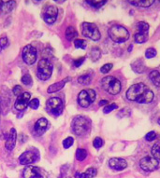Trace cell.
<instances>
[{"label":"cell","instance_id":"cell-1","mask_svg":"<svg viewBox=\"0 0 160 178\" xmlns=\"http://www.w3.org/2000/svg\"><path fill=\"white\" fill-rule=\"evenodd\" d=\"M127 98L139 104H150L154 100V92L145 84L137 83L127 91Z\"/></svg>","mask_w":160,"mask_h":178},{"label":"cell","instance_id":"cell-2","mask_svg":"<svg viewBox=\"0 0 160 178\" xmlns=\"http://www.w3.org/2000/svg\"><path fill=\"white\" fill-rule=\"evenodd\" d=\"M91 120L84 116H77L73 119L71 123V128L73 133L78 136L85 135L91 129Z\"/></svg>","mask_w":160,"mask_h":178},{"label":"cell","instance_id":"cell-3","mask_svg":"<svg viewBox=\"0 0 160 178\" xmlns=\"http://www.w3.org/2000/svg\"><path fill=\"white\" fill-rule=\"evenodd\" d=\"M101 86L105 91L112 95H116L121 91L122 85L119 79L114 77L108 76L101 79Z\"/></svg>","mask_w":160,"mask_h":178},{"label":"cell","instance_id":"cell-4","mask_svg":"<svg viewBox=\"0 0 160 178\" xmlns=\"http://www.w3.org/2000/svg\"><path fill=\"white\" fill-rule=\"evenodd\" d=\"M110 38L116 43L126 42L129 38V32L122 25H113L109 29Z\"/></svg>","mask_w":160,"mask_h":178},{"label":"cell","instance_id":"cell-5","mask_svg":"<svg viewBox=\"0 0 160 178\" xmlns=\"http://www.w3.org/2000/svg\"><path fill=\"white\" fill-rule=\"evenodd\" d=\"M52 70H53L52 63L48 59L43 58V59L39 60V62L38 63L37 76L40 80L45 81L51 77V76L52 74Z\"/></svg>","mask_w":160,"mask_h":178},{"label":"cell","instance_id":"cell-6","mask_svg":"<svg viewBox=\"0 0 160 178\" xmlns=\"http://www.w3.org/2000/svg\"><path fill=\"white\" fill-rule=\"evenodd\" d=\"M46 109L49 114L54 117H58L63 113V109H64L63 101L60 98L52 97L46 103Z\"/></svg>","mask_w":160,"mask_h":178},{"label":"cell","instance_id":"cell-7","mask_svg":"<svg viewBox=\"0 0 160 178\" xmlns=\"http://www.w3.org/2000/svg\"><path fill=\"white\" fill-rule=\"evenodd\" d=\"M82 33L85 37L90 38L93 41H98L101 37V34L98 26L95 23H91V22L82 23Z\"/></svg>","mask_w":160,"mask_h":178},{"label":"cell","instance_id":"cell-8","mask_svg":"<svg viewBox=\"0 0 160 178\" xmlns=\"http://www.w3.org/2000/svg\"><path fill=\"white\" fill-rule=\"evenodd\" d=\"M96 91L92 89L82 90L78 95V104L80 106L86 108L96 100Z\"/></svg>","mask_w":160,"mask_h":178},{"label":"cell","instance_id":"cell-9","mask_svg":"<svg viewBox=\"0 0 160 178\" xmlns=\"http://www.w3.org/2000/svg\"><path fill=\"white\" fill-rule=\"evenodd\" d=\"M58 16V8L55 6H45L42 10V18L48 24H52L56 21Z\"/></svg>","mask_w":160,"mask_h":178},{"label":"cell","instance_id":"cell-10","mask_svg":"<svg viewBox=\"0 0 160 178\" xmlns=\"http://www.w3.org/2000/svg\"><path fill=\"white\" fill-rule=\"evenodd\" d=\"M22 57L23 62L28 64V65H32L36 63L37 61V57H38V53H37V49L35 47H33L32 45H27L23 48L22 52Z\"/></svg>","mask_w":160,"mask_h":178},{"label":"cell","instance_id":"cell-11","mask_svg":"<svg viewBox=\"0 0 160 178\" xmlns=\"http://www.w3.org/2000/svg\"><path fill=\"white\" fill-rule=\"evenodd\" d=\"M158 161L151 156H146L140 161V167L145 172H154L158 168Z\"/></svg>","mask_w":160,"mask_h":178},{"label":"cell","instance_id":"cell-12","mask_svg":"<svg viewBox=\"0 0 160 178\" xmlns=\"http://www.w3.org/2000/svg\"><path fill=\"white\" fill-rule=\"evenodd\" d=\"M38 159V152L37 149H32V150H27L23 152L20 158H19V162L22 165H30L37 162Z\"/></svg>","mask_w":160,"mask_h":178},{"label":"cell","instance_id":"cell-13","mask_svg":"<svg viewBox=\"0 0 160 178\" xmlns=\"http://www.w3.org/2000/svg\"><path fill=\"white\" fill-rule=\"evenodd\" d=\"M31 98V94L29 92H22L20 96L17 97L16 102L14 104V107L18 111H23L29 105Z\"/></svg>","mask_w":160,"mask_h":178},{"label":"cell","instance_id":"cell-14","mask_svg":"<svg viewBox=\"0 0 160 178\" xmlns=\"http://www.w3.org/2000/svg\"><path fill=\"white\" fill-rule=\"evenodd\" d=\"M109 166L115 171H123L128 167V162L126 160L121 158H112L109 161Z\"/></svg>","mask_w":160,"mask_h":178},{"label":"cell","instance_id":"cell-15","mask_svg":"<svg viewBox=\"0 0 160 178\" xmlns=\"http://www.w3.org/2000/svg\"><path fill=\"white\" fill-rule=\"evenodd\" d=\"M48 129H49V121L44 118L38 119L34 126V131L38 135H42Z\"/></svg>","mask_w":160,"mask_h":178},{"label":"cell","instance_id":"cell-16","mask_svg":"<svg viewBox=\"0 0 160 178\" xmlns=\"http://www.w3.org/2000/svg\"><path fill=\"white\" fill-rule=\"evenodd\" d=\"M22 176L23 178H43L39 172V168L36 166H31V165L24 168Z\"/></svg>","mask_w":160,"mask_h":178},{"label":"cell","instance_id":"cell-17","mask_svg":"<svg viewBox=\"0 0 160 178\" xmlns=\"http://www.w3.org/2000/svg\"><path fill=\"white\" fill-rule=\"evenodd\" d=\"M16 140H17L16 130L14 128H11L10 131H9L8 139L6 141V144H5V147H6L7 150H8V151H12L13 150V148H15V145H16Z\"/></svg>","mask_w":160,"mask_h":178},{"label":"cell","instance_id":"cell-18","mask_svg":"<svg viewBox=\"0 0 160 178\" xmlns=\"http://www.w3.org/2000/svg\"><path fill=\"white\" fill-rule=\"evenodd\" d=\"M69 80H71V77H66V78H64V79H62V80L56 82V83L52 84L51 86H49V88H48V90H47V92H48V93H54V92L59 91L60 90H62V89L65 87V85H66Z\"/></svg>","mask_w":160,"mask_h":178},{"label":"cell","instance_id":"cell-19","mask_svg":"<svg viewBox=\"0 0 160 178\" xmlns=\"http://www.w3.org/2000/svg\"><path fill=\"white\" fill-rule=\"evenodd\" d=\"M15 7V1H0V12L9 13Z\"/></svg>","mask_w":160,"mask_h":178},{"label":"cell","instance_id":"cell-20","mask_svg":"<svg viewBox=\"0 0 160 178\" xmlns=\"http://www.w3.org/2000/svg\"><path fill=\"white\" fill-rule=\"evenodd\" d=\"M131 67H132L133 71L138 73V74H142L145 70V64H144L143 61L141 60V59H139V60L135 61L134 63H132Z\"/></svg>","mask_w":160,"mask_h":178},{"label":"cell","instance_id":"cell-21","mask_svg":"<svg viewBox=\"0 0 160 178\" xmlns=\"http://www.w3.org/2000/svg\"><path fill=\"white\" fill-rule=\"evenodd\" d=\"M78 36V32L73 26H68L66 30V37L68 40L72 41Z\"/></svg>","mask_w":160,"mask_h":178},{"label":"cell","instance_id":"cell-22","mask_svg":"<svg viewBox=\"0 0 160 178\" xmlns=\"http://www.w3.org/2000/svg\"><path fill=\"white\" fill-rule=\"evenodd\" d=\"M149 77H150V79L152 80L153 84H154L156 87L160 88V73L158 71H157V70L152 71V72L149 74Z\"/></svg>","mask_w":160,"mask_h":178},{"label":"cell","instance_id":"cell-23","mask_svg":"<svg viewBox=\"0 0 160 178\" xmlns=\"http://www.w3.org/2000/svg\"><path fill=\"white\" fill-rule=\"evenodd\" d=\"M155 3L154 0H141V1H130V4L138 6L140 7H149Z\"/></svg>","mask_w":160,"mask_h":178},{"label":"cell","instance_id":"cell-24","mask_svg":"<svg viewBox=\"0 0 160 178\" xmlns=\"http://www.w3.org/2000/svg\"><path fill=\"white\" fill-rule=\"evenodd\" d=\"M78 82L81 85H84V86H88L91 84L92 82V76L90 74H84L79 77L78 78Z\"/></svg>","mask_w":160,"mask_h":178},{"label":"cell","instance_id":"cell-25","mask_svg":"<svg viewBox=\"0 0 160 178\" xmlns=\"http://www.w3.org/2000/svg\"><path fill=\"white\" fill-rule=\"evenodd\" d=\"M138 33L141 34H148L149 31V24L145 21H139L137 24Z\"/></svg>","mask_w":160,"mask_h":178},{"label":"cell","instance_id":"cell-26","mask_svg":"<svg viewBox=\"0 0 160 178\" xmlns=\"http://www.w3.org/2000/svg\"><path fill=\"white\" fill-rule=\"evenodd\" d=\"M134 40L135 42L139 43V44H142L144 42H146L148 40V34H141V33H137L134 35Z\"/></svg>","mask_w":160,"mask_h":178},{"label":"cell","instance_id":"cell-27","mask_svg":"<svg viewBox=\"0 0 160 178\" xmlns=\"http://www.w3.org/2000/svg\"><path fill=\"white\" fill-rule=\"evenodd\" d=\"M87 157V151L83 148H78L76 151V159L79 162H82Z\"/></svg>","mask_w":160,"mask_h":178},{"label":"cell","instance_id":"cell-28","mask_svg":"<svg viewBox=\"0 0 160 178\" xmlns=\"http://www.w3.org/2000/svg\"><path fill=\"white\" fill-rule=\"evenodd\" d=\"M100 55H101V50H100L99 48H98V47L92 48V49H91V58H92V60L94 62H97L99 59Z\"/></svg>","mask_w":160,"mask_h":178},{"label":"cell","instance_id":"cell-29","mask_svg":"<svg viewBox=\"0 0 160 178\" xmlns=\"http://www.w3.org/2000/svg\"><path fill=\"white\" fill-rule=\"evenodd\" d=\"M74 46L76 49H85L87 47V42L84 39H80L77 38L74 40Z\"/></svg>","mask_w":160,"mask_h":178},{"label":"cell","instance_id":"cell-30","mask_svg":"<svg viewBox=\"0 0 160 178\" xmlns=\"http://www.w3.org/2000/svg\"><path fill=\"white\" fill-rule=\"evenodd\" d=\"M151 152H152V155L155 159H157L158 161H160V146L156 144L153 146L152 149H151Z\"/></svg>","mask_w":160,"mask_h":178},{"label":"cell","instance_id":"cell-31","mask_svg":"<svg viewBox=\"0 0 160 178\" xmlns=\"http://www.w3.org/2000/svg\"><path fill=\"white\" fill-rule=\"evenodd\" d=\"M89 5H91L95 8H99L102 6H104L107 2L106 1H101V0H92V1H86Z\"/></svg>","mask_w":160,"mask_h":178},{"label":"cell","instance_id":"cell-32","mask_svg":"<svg viewBox=\"0 0 160 178\" xmlns=\"http://www.w3.org/2000/svg\"><path fill=\"white\" fill-rule=\"evenodd\" d=\"M103 145H104V141H103V139L100 138V137H96V138L94 139V141H93V146H94V148H97V149L101 148L103 147Z\"/></svg>","mask_w":160,"mask_h":178},{"label":"cell","instance_id":"cell-33","mask_svg":"<svg viewBox=\"0 0 160 178\" xmlns=\"http://www.w3.org/2000/svg\"><path fill=\"white\" fill-rule=\"evenodd\" d=\"M73 143H74L73 137H68V138H66V139L63 141V147H64V148L68 149V148H69L72 147Z\"/></svg>","mask_w":160,"mask_h":178},{"label":"cell","instance_id":"cell-34","mask_svg":"<svg viewBox=\"0 0 160 178\" xmlns=\"http://www.w3.org/2000/svg\"><path fill=\"white\" fill-rule=\"evenodd\" d=\"M156 56H157V50L154 48H149L146 49V51H145V57L146 58L151 59V58H154Z\"/></svg>","mask_w":160,"mask_h":178},{"label":"cell","instance_id":"cell-35","mask_svg":"<svg viewBox=\"0 0 160 178\" xmlns=\"http://www.w3.org/2000/svg\"><path fill=\"white\" fill-rule=\"evenodd\" d=\"M8 45V37L3 35L0 37V51H2L3 49H5Z\"/></svg>","mask_w":160,"mask_h":178},{"label":"cell","instance_id":"cell-36","mask_svg":"<svg viewBox=\"0 0 160 178\" xmlns=\"http://www.w3.org/2000/svg\"><path fill=\"white\" fill-rule=\"evenodd\" d=\"M117 107H118V105H117L116 104H110V105H107L104 107L103 112H104V114H109V113H111L112 111H113L114 109H116Z\"/></svg>","mask_w":160,"mask_h":178},{"label":"cell","instance_id":"cell-37","mask_svg":"<svg viewBox=\"0 0 160 178\" xmlns=\"http://www.w3.org/2000/svg\"><path fill=\"white\" fill-rule=\"evenodd\" d=\"M22 82L24 85H26V86L31 85V84H32V77H31V76H30L29 74H25L24 76H22Z\"/></svg>","mask_w":160,"mask_h":178},{"label":"cell","instance_id":"cell-38","mask_svg":"<svg viewBox=\"0 0 160 178\" xmlns=\"http://www.w3.org/2000/svg\"><path fill=\"white\" fill-rule=\"evenodd\" d=\"M84 174L86 176V178H94L97 176L98 172H97V169L95 168H89Z\"/></svg>","mask_w":160,"mask_h":178},{"label":"cell","instance_id":"cell-39","mask_svg":"<svg viewBox=\"0 0 160 178\" xmlns=\"http://www.w3.org/2000/svg\"><path fill=\"white\" fill-rule=\"evenodd\" d=\"M112 63H106L103 66H101L100 72L102 74H107V73H109L112 70Z\"/></svg>","mask_w":160,"mask_h":178},{"label":"cell","instance_id":"cell-40","mask_svg":"<svg viewBox=\"0 0 160 178\" xmlns=\"http://www.w3.org/2000/svg\"><path fill=\"white\" fill-rule=\"evenodd\" d=\"M32 109H38V106H39V100L38 99H37V98H35V99H32L30 102H29V105H28Z\"/></svg>","mask_w":160,"mask_h":178},{"label":"cell","instance_id":"cell-41","mask_svg":"<svg viewBox=\"0 0 160 178\" xmlns=\"http://www.w3.org/2000/svg\"><path fill=\"white\" fill-rule=\"evenodd\" d=\"M156 138H157V134H156V132H150V133H148V134L145 135V140L148 141V142L154 141Z\"/></svg>","mask_w":160,"mask_h":178},{"label":"cell","instance_id":"cell-42","mask_svg":"<svg viewBox=\"0 0 160 178\" xmlns=\"http://www.w3.org/2000/svg\"><path fill=\"white\" fill-rule=\"evenodd\" d=\"M12 92H13V94L15 95V96H20L22 93V87L21 86H19V85H17V86H15L13 89H12Z\"/></svg>","mask_w":160,"mask_h":178},{"label":"cell","instance_id":"cell-43","mask_svg":"<svg viewBox=\"0 0 160 178\" xmlns=\"http://www.w3.org/2000/svg\"><path fill=\"white\" fill-rule=\"evenodd\" d=\"M85 61V57H82V58H79V59H77V60H75V61H73V66H75V67H80L82 64V63Z\"/></svg>","mask_w":160,"mask_h":178},{"label":"cell","instance_id":"cell-44","mask_svg":"<svg viewBox=\"0 0 160 178\" xmlns=\"http://www.w3.org/2000/svg\"><path fill=\"white\" fill-rule=\"evenodd\" d=\"M74 176L75 178H86V176L84 173H80V172H76Z\"/></svg>","mask_w":160,"mask_h":178},{"label":"cell","instance_id":"cell-45","mask_svg":"<svg viewBox=\"0 0 160 178\" xmlns=\"http://www.w3.org/2000/svg\"><path fill=\"white\" fill-rule=\"evenodd\" d=\"M106 104H108V101H107V100H102V101H100V102H99V105H100V106L105 105Z\"/></svg>","mask_w":160,"mask_h":178},{"label":"cell","instance_id":"cell-46","mask_svg":"<svg viewBox=\"0 0 160 178\" xmlns=\"http://www.w3.org/2000/svg\"><path fill=\"white\" fill-rule=\"evenodd\" d=\"M0 120H1V105H0Z\"/></svg>","mask_w":160,"mask_h":178},{"label":"cell","instance_id":"cell-47","mask_svg":"<svg viewBox=\"0 0 160 178\" xmlns=\"http://www.w3.org/2000/svg\"><path fill=\"white\" fill-rule=\"evenodd\" d=\"M158 124H159V125H160V118H159V119H158Z\"/></svg>","mask_w":160,"mask_h":178}]
</instances>
